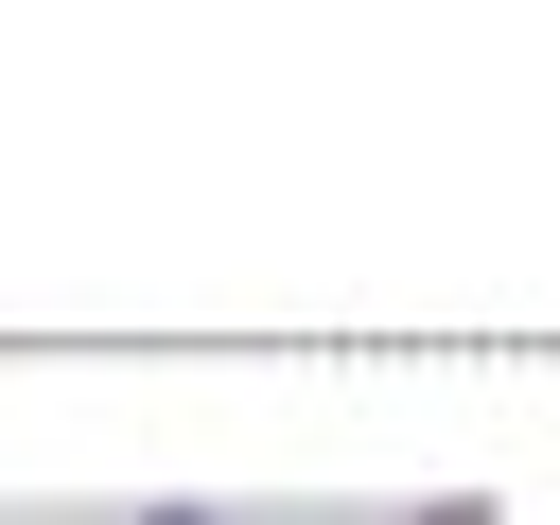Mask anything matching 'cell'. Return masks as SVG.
<instances>
[{
	"label": "cell",
	"mask_w": 560,
	"mask_h": 525,
	"mask_svg": "<svg viewBox=\"0 0 560 525\" xmlns=\"http://www.w3.org/2000/svg\"><path fill=\"white\" fill-rule=\"evenodd\" d=\"M420 525H490V508H472V490H455V508H420Z\"/></svg>",
	"instance_id": "6da1fadb"
}]
</instances>
